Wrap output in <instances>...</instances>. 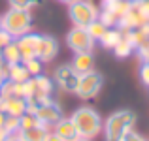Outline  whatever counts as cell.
<instances>
[{
  "label": "cell",
  "mask_w": 149,
  "mask_h": 141,
  "mask_svg": "<svg viewBox=\"0 0 149 141\" xmlns=\"http://www.w3.org/2000/svg\"><path fill=\"white\" fill-rule=\"evenodd\" d=\"M8 81V64L4 60H0V87Z\"/></svg>",
  "instance_id": "31"
},
{
  "label": "cell",
  "mask_w": 149,
  "mask_h": 141,
  "mask_svg": "<svg viewBox=\"0 0 149 141\" xmlns=\"http://www.w3.org/2000/svg\"><path fill=\"white\" fill-rule=\"evenodd\" d=\"M66 45L74 53H83V51H93L95 49V40L87 32L85 26H74L66 34Z\"/></svg>",
  "instance_id": "7"
},
{
  "label": "cell",
  "mask_w": 149,
  "mask_h": 141,
  "mask_svg": "<svg viewBox=\"0 0 149 141\" xmlns=\"http://www.w3.org/2000/svg\"><path fill=\"white\" fill-rule=\"evenodd\" d=\"M98 19H100L102 23H104L106 26H108V28H113V26H117V17H115V15H111L108 10H104V8L100 10Z\"/></svg>",
  "instance_id": "26"
},
{
  "label": "cell",
  "mask_w": 149,
  "mask_h": 141,
  "mask_svg": "<svg viewBox=\"0 0 149 141\" xmlns=\"http://www.w3.org/2000/svg\"><path fill=\"white\" fill-rule=\"evenodd\" d=\"M72 141H91V139H87V138H79V135H77L76 139H72Z\"/></svg>",
  "instance_id": "36"
},
{
  "label": "cell",
  "mask_w": 149,
  "mask_h": 141,
  "mask_svg": "<svg viewBox=\"0 0 149 141\" xmlns=\"http://www.w3.org/2000/svg\"><path fill=\"white\" fill-rule=\"evenodd\" d=\"M23 64H25L26 72H29L30 77H36V75H42L44 73V62L40 60L38 57H32V58H26V60H23Z\"/></svg>",
  "instance_id": "21"
},
{
  "label": "cell",
  "mask_w": 149,
  "mask_h": 141,
  "mask_svg": "<svg viewBox=\"0 0 149 141\" xmlns=\"http://www.w3.org/2000/svg\"><path fill=\"white\" fill-rule=\"evenodd\" d=\"M8 135H10V134H8L4 128H0V141H6V139H8Z\"/></svg>",
  "instance_id": "34"
},
{
  "label": "cell",
  "mask_w": 149,
  "mask_h": 141,
  "mask_svg": "<svg viewBox=\"0 0 149 141\" xmlns=\"http://www.w3.org/2000/svg\"><path fill=\"white\" fill-rule=\"evenodd\" d=\"M136 124V113L130 109H119L111 113L104 120V139L106 141H119L127 132H130Z\"/></svg>",
  "instance_id": "2"
},
{
  "label": "cell",
  "mask_w": 149,
  "mask_h": 141,
  "mask_svg": "<svg viewBox=\"0 0 149 141\" xmlns=\"http://www.w3.org/2000/svg\"><path fill=\"white\" fill-rule=\"evenodd\" d=\"M0 60H2V47H0Z\"/></svg>",
  "instance_id": "38"
},
{
  "label": "cell",
  "mask_w": 149,
  "mask_h": 141,
  "mask_svg": "<svg viewBox=\"0 0 149 141\" xmlns=\"http://www.w3.org/2000/svg\"><path fill=\"white\" fill-rule=\"evenodd\" d=\"M85 28H87V32L91 34V38H93V40H95V41H98L100 38L104 36V32L108 30V26H106L104 23L100 21V19H95V21H93V23H89V25L85 26Z\"/></svg>",
  "instance_id": "22"
},
{
  "label": "cell",
  "mask_w": 149,
  "mask_h": 141,
  "mask_svg": "<svg viewBox=\"0 0 149 141\" xmlns=\"http://www.w3.org/2000/svg\"><path fill=\"white\" fill-rule=\"evenodd\" d=\"M47 134H49V126H45V124H38V126H34V128L19 132V135L23 138V141H44Z\"/></svg>",
  "instance_id": "16"
},
{
  "label": "cell",
  "mask_w": 149,
  "mask_h": 141,
  "mask_svg": "<svg viewBox=\"0 0 149 141\" xmlns=\"http://www.w3.org/2000/svg\"><path fill=\"white\" fill-rule=\"evenodd\" d=\"M100 10L91 0H76L68 8V17L74 26H87L95 19H98Z\"/></svg>",
  "instance_id": "5"
},
{
  "label": "cell",
  "mask_w": 149,
  "mask_h": 141,
  "mask_svg": "<svg viewBox=\"0 0 149 141\" xmlns=\"http://www.w3.org/2000/svg\"><path fill=\"white\" fill-rule=\"evenodd\" d=\"M134 55L138 57V60H140V62H146V60H149V44L134 47Z\"/></svg>",
  "instance_id": "27"
},
{
  "label": "cell",
  "mask_w": 149,
  "mask_h": 141,
  "mask_svg": "<svg viewBox=\"0 0 149 141\" xmlns=\"http://www.w3.org/2000/svg\"><path fill=\"white\" fill-rule=\"evenodd\" d=\"M2 128L8 132V134H19V117H11V115H6V120H4Z\"/></svg>",
  "instance_id": "25"
},
{
  "label": "cell",
  "mask_w": 149,
  "mask_h": 141,
  "mask_svg": "<svg viewBox=\"0 0 149 141\" xmlns=\"http://www.w3.org/2000/svg\"><path fill=\"white\" fill-rule=\"evenodd\" d=\"M143 141H149V139H143Z\"/></svg>",
  "instance_id": "42"
},
{
  "label": "cell",
  "mask_w": 149,
  "mask_h": 141,
  "mask_svg": "<svg viewBox=\"0 0 149 141\" xmlns=\"http://www.w3.org/2000/svg\"><path fill=\"white\" fill-rule=\"evenodd\" d=\"M146 23H149V0H132V6L127 11V15L117 21V28L127 32V30L140 28Z\"/></svg>",
  "instance_id": "4"
},
{
  "label": "cell",
  "mask_w": 149,
  "mask_h": 141,
  "mask_svg": "<svg viewBox=\"0 0 149 141\" xmlns=\"http://www.w3.org/2000/svg\"><path fill=\"white\" fill-rule=\"evenodd\" d=\"M130 6H132V0H109V2L102 4L104 10H108L111 15H115L117 21H119L121 17L127 15V11L130 10Z\"/></svg>",
  "instance_id": "14"
},
{
  "label": "cell",
  "mask_w": 149,
  "mask_h": 141,
  "mask_svg": "<svg viewBox=\"0 0 149 141\" xmlns=\"http://www.w3.org/2000/svg\"><path fill=\"white\" fill-rule=\"evenodd\" d=\"M0 26H2V17H0Z\"/></svg>",
  "instance_id": "40"
},
{
  "label": "cell",
  "mask_w": 149,
  "mask_h": 141,
  "mask_svg": "<svg viewBox=\"0 0 149 141\" xmlns=\"http://www.w3.org/2000/svg\"><path fill=\"white\" fill-rule=\"evenodd\" d=\"M58 55V41L57 38L49 36V34H40V40H38V49H36V57L42 62H51L55 57Z\"/></svg>",
  "instance_id": "10"
},
{
  "label": "cell",
  "mask_w": 149,
  "mask_h": 141,
  "mask_svg": "<svg viewBox=\"0 0 149 141\" xmlns=\"http://www.w3.org/2000/svg\"><path fill=\"white\" fill-rule=\"evenodd\" d=\"M34 25V19L30 15V10H17V8H10L6 13L2 15V28L11 34L13 40L19 36L30 32Z\"/></svg>",
  "instance_id": "3"
},
{
  "label": "cell",
  "mask_w": 149,
  "mask_h": 141,
  "mask_svg": "<svg viewBox=\"0 0 149 141\" xmlns=\"http://www.w3.org/2000/svg\"><path fill=\"white\" fill-rule=\"evenodd\" d=\"M55 83L61 91L64 92H76L77 81H79V73L72 68V64H62L55 70Z\"/></svg>",
  "instance_id": "8"
},
{
  "label": "cell",
  "mask_w": 149,
  "mask_h": 141,
  "mask_svg": "<svg viewBox=\"0 0 149 141\" xmlns=\"http://www.w3.org/2000/svg\"><path fill=\"white\" fill-rule=\"evenodd\" d=\"M44 141H64V139H62L61 135H57L55 132H49V134L45 135V139H44Z\"/></svg>",
  "instance_id": "32"
},
{
  "label": "cell",
  "mask_w": 149,
  "mask_h": 141,
  "mask_svg": "<svg viewBox=\"0 0 149 141\" xmlns=\"http://www.w3.org/2000/svg\"><path fill=\"white\" fill-rule=\"evenodd\" d=\"M10 8H17V10H32V8L44 4V0H8Z\"/></svg>",
  "instance_id": "24"
},
{
  "label": "cell",
  "mask_w": 149,
  "mask_h": 141,
  "mask_svg": "<svg viewBox=\"0 0 149 141\" xmlns=\"http://www.w3.org/2000/svg\"><path fill=\"white\" fill-rule=\"evenodd\" d=\"M72 68L77 73H87L95 70V55L93 51H83V53H74L72 58Z\"/></svg>",
  "instance_id": "12"
},
{
  "label": "cell",
  "mask_w": 149,
  "mask_h": 141,
  "mask_svg": "<svg viewBox=\"0 0 149 141\" xmlns=\"http://www.w3.org/2000/svg\"><path fill=\"white\" fill-rule=\"evenodd\" d=\"M6 141H23V138H21L19 134H11V135H8Z\"/></svg>",
  "instance_id": "33"
},
{
  "label": "cell",
  "mask_w": 149,
  "mask_h": 141,
  "mask_svg": "<svg viewBox=\"0 0 149 141\" xmlns=\"http://www.w3.org/2000/svg\"><path fill=\"white\" fill-rule=\"evenodd\" d=\"M13 41V38H11L10 32H6V30L0 26V47H6L8 44H11Z\"/></svg>",
  "instance_id": "29"
},
{
  "label": "cell",
  "mask_w": 149,
  "mask_h": 141,
  "mask_svg": "<svg viewBox=\"0 0 149 141\" xmlns=\"http://www.w3.org/2000/svg\"><path fill=\"white\" fill-rule=\"evenodd\" d=\"M102 87H104L102 73L91 70L87 73H79V81H77V87L74 94H77V98H81V100H93L95 96H98Z\"/></svg>",
  "instance_id": "6"
},
{
  "label": "cell",
  "mask_w": 149,
  "mask_h": 141,
  "mask_svg": "<svg viewBox=\"0 0 149 141\" xmlns=\"http://www.w3.org/2000/svg\"><path fill=\"white\" fill-rule=\"evenodd\" d=\"M2 60L6 64H17V62H23V57H21V51H19V45L17 41H11L8 44L6 47H2Z\"/></svg>",
  "instance_id": "18"
},
{
  "label": "cell",
  "mask_w": 149,
  "mask_h": 141,
  "mask_svg": "<svg viewBox=\"0 0 149 141\" xmlns=\"http://www.w3.org/2000/svg\"><path fill=\"white\" fill-rule=\"evenodd\" d=\"M119 141H143V138L138 134V132H134V130H130V132H127V134L123 135Z\"/></svg>",
  "instance_id": "30"
},
{
  "label": "cell",
  "mask_w": 149,
  "mask_h": 141,
  "mask_svg": "<svg viewBox=\"0 0 149 141\" xmlns=\"http://www.w3.org/2000/svg\"><path fill=\"white\" fill-rule=\"evenodd\" d=\"M53 132L57 135H61L64 141H72V139L77 138L76 126H74V122H72L70 117H62L61 120H57V122L53 124Z\"/></svg>",
  "instance_id": "13"
},
{
  "label": "cell",
  "mask_w": 149,
  "mask_h": 141,
  "mask_svg": "<svg viewBox=\"0 0 149 141\" xmlns=\"http://www.w3.org/2000/svg\"><path fill=\"white\" fill-rule=\"evenodd\" d=\"M140 81H142L146 87H149V60L140 64Z\"/></svg>",
  "instance_id": "28"
},
{
  "label": "cell",
  "mask_w": 149,
  "mask_h": 141,
  "mask_svg": "<svg viewBox=\"0 0 149 141\" xmlns=\"http://www.w3.org/2000/svg\"><path fill=\"white\" fill-rule=\"evenodd\" d=\"M111 51H113V55H115L117 58H128L132 53H134V44H132L128 32H123V38H121L119 44L113 47Z\"/></svg>",
  "instance_id": "15"
},
{
  "label": "cell",
  "mask_w": 149,
  "mask_h": 141,
  "mask_svg": "<svg viewBox=\"0 0 149 141\" xmlns=\"http://www.w3.org/2000/svg\"><path fill=\"white\" fill-rule=\"evenodd\" d=\"M34 83H36V92L47 94V96H51V92H53V88H55V81L49 79V77L44 75V73L34 77Z\"/></svg>",
  "instance_id": "20"
},
{
  "label": "cell",
  "mask_w": 149,
  "mask_h": 141,
  "mask_svg": "<svg viewBox=\"0 0 149 141\" xmlns=\"http://www.w3.org/2000/svg\"><path fill=\"white\" fill-rule=\"evenodd\" d=\"M58 2H62V4H68V6H70V4H72V2H76V0H58Z\"/></svg>",
  "instance_id": "37"
},
{
  "label": "cell",
  "mask_w": 149,
  "mask_h": 141,
  "mask_svg": "<svg viewBox=\"0 0 149 141\" xmlns=\"http://www.w3.org/2000/svg\"><path fill=\"white\" fill-rule=\"evenodd\" d=\"M123 38V30H119L117 26H113V28H108L104 32V36L100 38V44H102V47L104 49H113L117 44H119V40Z\"/></svg>",
  "instance_id": "19"
},
{
  "label": "cell",
  "mask_w": 149,
  "mask_h": 141,
  "mask_svg": "<svg viewBox=\"0 0 149 141\" xmlns=\"http://www.w3.org/2000/svg\"><path fill=\"white\" fill-rule=\"evenodd\" d=\"M0 96H2V91H0Z\"/></svg>",
  "instance_id": "41"
},
{
  "label": "cell",
  "mask_w": 149,
  "mask_h": 141,
  "mask_svg": "<svg viewBox=\"0 0 149 141\" xmlns=\"http://www.w3.org/2000/svg\"><path fill=\"white\" fill-rule=\"evenodd\" d=\"M34 115L38 117V120H40L42 124H45V126H53L57 120H61L62 117H64V113H62V107L55 100H47L45 104L38 105L36 111H34Z\"/></svg>",
  "instance_id": "9"
},
{
  "label": "cell",
  "mask_w": 149,
  "mask_h": 141,
  "mask_svg": "<svg viewBox=\"0 0 149 141\" xmlns=\"http://www.w3.org/2000/svg\"><path fill=\"white\" fill-rule=\"evenodd\" d=\"M38 40H40V34H36V32H26V34H23V36H19L17 40H15L17 45H19V51H21L23 60L36 57Z\"/></svg>",
  "instance_id": "11"
},
{
  "label": "cell",
  "mask_w": 149,
  "mask_h": 141,
  "mask_svg": "<svg viewBox=\"0 0 149 141\" xmlns=\"http://www.w3.org/2000/svg\"><path fill=\"white\" fill-rule=\"evenodd\" d=\"M4 120H6V113H2V111H0V128H2Z\"/></svg>",
  "instance_id": "35"
},
{
  "label": "cell",
  "mask_w": 149,
  "mask_h": 141,
  "mask_svg": "<svg viewBox=\"0 0 149 141\" xmlns=\"http://www.w3.org/2000/svg\"><path fill=\"white\" fill-rule=\"evenodd\" d=\"M8 79L13 83H25L26 79H30V75L26 72L25 64L17 62V64H8Z\"/></svg>",
  "instance_id": "17"
},
{
  "label": "cell",
  "mask_w": 149,
  "mask_h": 141,
  "mask_svg": "<svg viewBox=\"0 0 149 141\" xmlns=\"http://www.w3.org/2000/svg\"><path fill=\"white\" fill-rule=\"evenodd\" d=\"M38 124H42V122L38 120V117L34 115V113H25V115L19 117V132L34 128V126H38Z\"/></svg>",
  "instance_id": "23"
},
{
  "label": "cell",
  "mask_w": 149,
  "mask_h": 141,
  "mask_svg": "<svg viewBox=\"0 0 149 141\" xmlns=\"http://www.w3.org/2000/svg\"><path fill=\"white\" fill-rule=\"evenodd\" d=\"M70 119H72L74 126H76L77 135H79V138H87V139L96 138V135L102 132V126H104L102 117L98 115V111L93 109V107H89V105L77 107L76 111L72 113Z\"/></svg>",
  "instance_id": "1"
},
{
  "label": "cell",
  "mask_w": 149,
  "mask_h": 141,
  "mask_svg": "<svg viewBox=\"0 0 149 141\" xmlns=\"http://www.w3.org/2000/svg\"><path fill=\"white\" fill-rule=\"evenodd\" d=\"M100 2H102V4H104V2H109V0H100Z\"/></svg>",
  "instance_id": "39"
}]
</instances>
